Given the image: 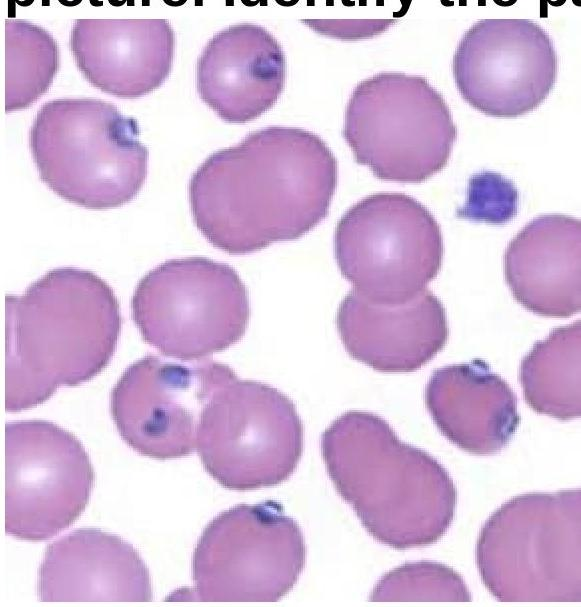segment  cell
<instances>
[{"instance_id": "1", "label": "cell", "mask_w": 581, "mask_h": 607, "mask_svg": "<svg viewBox=\"0 0 581 607\" xmlns=\"http://www.w3.org/2000/svg\"><path fill=\"white\" fill-rule=\"evenodd\" d=\"M337 160L317 134L269 126L212 153L192 174L193 221L214 247L246 255L296 240L329 213Z\"/></svg>"}, {"instance_id": "2", "label": "cell", "mask_w": 581, "mask_h": 607, "mask_svg": "<svg viewBox=\"0 0 581 607\" xmlns=\"http://www.w3.org/2000/svg\"><path fill=\"white\" fill-rule=\"evenodd\" d=\"M122 317L112 288L93 272L55 268L5 297V410L20 412L58 388L98 375L113 357Z\"/></svg>"}, {"instance_id": "3", "label": "cell", "mask_w": 581, "mask_h": 607, "mask_svg": "<svg viewBox=\"0 0 581 607\" xmlns=\"http://www.w3.org/2000/svg\"><path fill=\"white\" fill-rule=\"evenodd\" d=\"M327 473L368 533L394 549L430 545L452 523L457 492L427 452L401 441L380 416L351 410L320 440Z\"/></svg>"}, {"instance_id": "4", "label": "cell", "mask_w": 581, "mask_h": 607, "mask_svg": "<svg viewBox=\"0 0 581 607\" xmlns=\"http://www.w3.org/2000/svg\"><path fill=\"white\" fill-rule=\"evenodd\" d=\"M136 119L112 103L60 98L37 111L29 147L40 180L56 195L87 209L130 202L148 174L149 150Z\"/></svg>"}, {"instance_id": "5", "label": "cell", "mask_w": 581, "mask_h": 607, "mask_svg": "<svg viewBox=\"0 0 581 607\" xmlns=\"http://www.w3.org/2000/svg\"><path fill=\"white\" fill-rule=\"evenodd\" d=\"M476 556L500 601H580V489L504 503L482 527Z\"/></svg>"}, {"instance_id": "6", "label": "cell", "mask_w": 581, "mask_h": 607, "mask_svg": "<svg viewBox=\"0 0 581 607\" xmlns=\"http://www.w3.org/2000/svg\"><path fill=\"white\" fill-rule=\"evenodd\" d=\"M457 134L448 104L426 78L392 71L355 86L342 129L356 163L380 180L413 184L446 167Z\"/></svg>"}, {"instance_id": "7", "label": "cell", "mask_w": 581, "mask_h": 607, "mask_svg": "<svg viewBox=\"0 0 581 607\" xmlns=\"http://www.w3.org/2000/svg\"><path fill=\"white\" fill-rule=\"evenodd\" d=\"M131 310L143 340L166 357L204 359L238 342L248 326V291L227 264L167 260L137 284Z\"/></svg>"}, {"instance_id": "8", "label": "cell", "mask_w": 581, "mask_h": 607, "mask_svg": "<svg viewBox=\"0 0 581 607\" xmlns=\"http://www.w3.org/2000/svg\"><path fill=\"white\" fill-rule=\"evenodd\" d=\"M304 535L280 503L239 504L214 517L192 555L193 587L180 600L274 602L298 581Z\"/></svg>"}, {"instance_id": "9", "label": "cell", "mask_w": 581, "mask_h": 607, "mask_svg": "<svg viewBox=\"0 0 581 607\" xmlns=\"http://www.w3.org/2000/svg\"><path fill=\"white\" fill-rule=\"evenodd\" d=\"M441 228L415 198L378 192L352 205L338 221L334 252L342 276L367 300L405 303L437 276Z\"/></svg>"}, {"instance_id": "10", "label": "cell", "mask_w": 581, "mask_h": 607, "mask_svg": "<svg viewBox=\"0 0 581 607\" xmlns=\"http://www.w3.org/2000/svg\"><path fill=\"white\" fill-rule=\"evenodd\" d=\"M304 427L294 403L278 389L234 376L207 404L196 451L223 487L248 491L278 485L295 471Z\"/></svg>"}, {"instance_id": "11", "label": "cell", "mask_w": 581, "mask_h": 607, "mask_svg": "<svg viewBox=\"0 0 581 607\" xmlns=\"http://www.w3.org/2000/svg\"><path fill=\"white\" fill-rule=\"evenodd\" d=\"M4 463V529L16 539L49 540L89 503L95 483L90 457L73 433L53 422H7Z\"/></svg>"}, {"instance_id": "12", "label": "cell", "mask_w": 581, "mask_h": 607, "mask_svg": "<svg viewBox=\"0 0 581 607\" xmlns=\"http://www.w3.org/2000/svg\"><path fill=\"white\" fill-rule=\"evenodd\" d=\"M236 373L209 359L166 360L146 355L113 387L110 411L121 438L139 454L176 459L196 450L201 416Z\"/></svg>"}, {"instance_id": "13", "label": "cell", "mask_w": 581, "mask_h": 607, "mask_svg": "<svg viewBox=\"0 0 581 607\" xmlns=\"http://www.w3.org/2000/svg\"><path fill=\"white\" fill-rule=\"evenodd\" d=\"M453 76L463 99L493 117L514 118L538 107L554 87L557 53L530 19H481L462 36Z\"/></svg>"}, {"instance_id": "14", "label": "cell", "mask_w": 581, "mask_h": 607, "mask_svg": "<svg viewBox=\"0 0 581 607\" xmlns=\"http://www.w3.org/2000/svg\"><path fill=\"white\" fill-rule=\"evenodd\" d=\"M336 326L353 359L384 373L420 369L449 335L445 309L426 288L398 305L373 303L352 289L338 307Z\"/></svg>"}, {"instance_id": "15", "label": "cell", "mask_w": 581, "mask_h": 607, "mask_svg": "<svg viewBox=\"0 0 581 607\" xmlns=\"http://www.w3.org/2000/svg\"><path fill=\"white\" fill-rule=\"evenodd\" d=\"M196 72L200 99L222 120L241 124L275 105L285 86L286 59L268 30L238 23L213 35Z\"/></svg>"}, {"instance_id": "16", "label": "cell", "mask_w": 581, "mask_h": 607, "mask_svg": "<svg viewBox=\"0 0 581 607\" xmlns=\"http://www.w3.org/2000/svg\"><path fill=\"white\" fill-rule=\"evenodd\" d=\"M69 42L84 78L119 98L152 92L172 70L175 34L166 19H77Z\"/></svg>"}, {"instance_id": "17", "label": "cell", "mask_w": 581, "mask_h": 607, "mask_svg": "<svg viewBox=\"0 0 581 607\" xmlns=\"http://www.w3.org/2000/svg\"><path fill=\"white\" fill-rule=\"evenodd\" d=\"M37 598L43 602L153 599L147 565L120 536L80 528L49 544L37 574Z\"/></svg>"}, {"instance_id": "18", "label": "cell", "mask_w": 581, "mask_h": 607, "mask_svg": "<svg viewBox=\"0 0 581 607\" xmlns=\"http://www.w3.org/2000/svg\"><path fill=\"white\" fill-rule=\"evenodd\" d=\"M581 222L541 215L510 241L504 274L514 298L527 310L553 318L581 309Z\"/></svg>"}, {"instance_id": "19", "label": "cell", "mask_w": 581, "mask_h": 607, "mask_svg": "<svg viewBox=\"0 0 581 607\" xmlns=\"http://www.w3.org/2000/svg\"><path fill=\"white\" fill-rule=\"evenodd\" d=\"M425 403L441 433L472 454L501 451L520 422L513 390L481 359L435 370Z\"/></svg>"}, {"instance_id": "20", "label": "cell", "mask_w": 581, "mask_h": 607, "mask_svg": "<svg viewBox=\"0 0 581 607\" xmlns=\"http://www.w3.org/2000/svg\"><path fill=\"white\" fill-rule=\"evenodd\" d=\"M580 320L555 328L522 359L519 380L526 403L560 420L581 415Z\"/></svg>"}, {"instance_id": "21", "label": "cell", "mask_w": 581, "mask_h": 607, "mask_svg": "<svg viewBox=\"0 0 581 607\" xmlns=\"http://www.w3.org/2000/svg\"><path fill=\"white\" fill-rule=\"evenodd\" d=\"M4 85L6 113L31 106L50 88L60 66L53 36L39 25L5 20Z\"/></svg>"}, {"instance_id": "22", "label": "cell", "mask_w": 581, "mask_h": 607, "mask_svg": "<svg viewBox=\"0 0 581 607\" xmlns=\"http://www.w3.org/2000/svg\"><path fill=\"white\" fill-rule=\"evenodd\" d=\"M372 601H471L461 576L435 562L406 563L385 574L370 596Z\"/></svg>"}, {"instance_id": "23", "label": "cell", "mask_w": 581, "mask_h": 607, "mask_svg": "<svg viewBox=\"0 0 581 607\" xmlns=\"http://www.w3.org/2000/svg\"><path fill=\"white\" fill-rule=\"evenodd\" d=\"M519 193L503 175L483 170L468 181L465 204L456 212L460 218L491 224H504L518 211Z\"/></svg>"}]
</instances>
